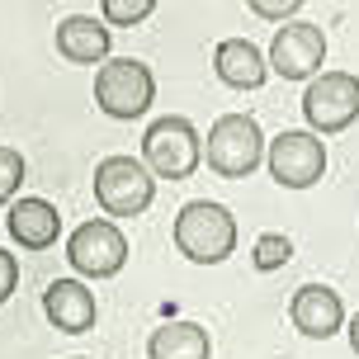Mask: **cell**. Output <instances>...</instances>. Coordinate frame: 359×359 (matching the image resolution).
<instances>
[{
  "mask_svg": "<svg viewBox=\"0 0 359 359\" xmlns=\"http://www.w3.org/2000/svg\"><path fill=\"white\" fill-rule=\"evenodd\" d=\"M175 251L194 265H222L236 251V217L232 208H222L213 198H189L175 213Z\"/></svg>",
  "mask_w": 359,
  "mask_h": 359,
  "instance_id": "cell-1",
  "label": "cell"
},
{
  "mask_svg": "<svg viewBox=\"0 0 359 359\" xmlns=\"http://www.w3.org/2000/svg\"><path fill=\"white\" fill-rule=\"evenodd\" d=\"M142 165L156 180H189L203 165V137L189 118L161 114L142 133Z\"/></svg>",
  "mask_w": 359,
  "mask_h": 359,
  "instance_id": "cell-2",
  "label": "cell"
},
{
  "mask_svg": "<svg viewBox=\"0 0 359 359\" xmlns=\"http://www.w3.org/2000/svg\"><path fill=\"white\" fill-rule=\"evenodd\" d=\"M151 100H156V76L137 57H109L95 72V104H100V114L118 118V123L142 118Z\"/></svg>",
  "mask_w": 359,
  "mask_h": 359,
  "instance_id": "cell-3",
  "label": "cell"
},
{
  "mask_svg": "<svg viewBox=\"0 0 359 359\" xmlns=\"http://www.w3.org/2000/svg\"><path fill=\"white\" fill-rule=\"evenodd\" d=\"M265 133L251 114H222L208 128V142H203V161L208 170H217L222 180H246L255 165L265 161Z\"/></svg>",
  "mask_w": 359,
  "mask_h": 359,
  "instance_id": "cell-4",
  "label": "cell"
},
{
  "mask_svg": "<svg viewBox=\"0 0 359 359\" xmlns=\"http://www.w3.org/2000/svg\"><path fill=\"white\" fill-rule=\"evenodd\" d=\"M156 198V175L142 156H104L95 165V203L104 217H142Z\"/></svg>",
  "mask_w": 359,
  "mask_h": 359,
  "instance_id": "cell-5",
  "label": "cell"
},
{
  "mask_svg": "<svg viewBox=\"0 0 359 359\" xmlns=\"http://www.w3.org/2000/svg\"><path fill=\"white\" fill-rule=\"evenodd\" d=\"M303 118L307 133H345L359 118V76L350 72H322L317 81H307L303 90Z\"/></svg>",
  "mask_w": 359,
  "mask_h": 359,
  "instance_id": "cell-6",
  "label": "cell"
},
{
  "mask_svg": "<svg viewBox=\"0 0 359 359\" xmlns=\"http://www.w3.org/2000/svg\"><path fill=\"white\" fill-rule=\"evenodd\" d=\"M67 260L86 279H114L128 265V236L109 217H90L67 236Z\"/></svg>",
  "mask_w": 359,
  "mask_h": 359,
  "instance_id": "cell-7",
  "label": "cell"
},
{
  "mask_svg": "<svg viewBox=\"0 0 359 359\" xmlns=\"http://www.w3.org/2000/svg\"><path fill=\"white\" fill-rule=\"evenodd\" d=\"M265 165H269V175H274V184H284V189H312L326 175V142L317 133H303V128L279 133L265 147Z\"/></svg>",
  "mask_w": 359,
  "mask_h": 359,
  "instance_id": "cell-8",
  "label": "cell"
},
{
  "mask_svg": "<svg viewBox=\"0 0 359 359\" xmlns=\"http://www.w3.org/2000/svg\"><path fill=\"white\" fill-rule=\"evenodd\" d=\"M326 62V34L322 24H307V19H293L284 24L274 43H269V72L284 76V81H317Z\"/></svg>",
  "mask_w": 359,
  "mask_h": 359,
  "instance_id": "cell-9",
  "label": "cell"
},
{
  "mask_svg": "<svg viewBox=\"0 0 359 359\" xmlns=\"http://www.w3.org/2000/svg\"><path fill=\"white\" fill-rule=\"evenodd\" d=\"M288 317H293V326H298L303 336H312V341H331V336L345 326V303H341L336 288L303 284L298 293H293V303H288Z\"/></svg>",
  "mask_w": 359,
  "mask_h": 359,
  "instance_id": "cell-10",
  "label": "cell"
},
{
  "mask_svg": "<svg viewBox=\"0 0 359 359\" xmlns=\"http://www.w3.org/2000/svg\"><path fill=\"white\" fill-rule=\"evenodd\" d=\"M114 48V29L95 15H67L57 24V57H67L76 67H104Z\"/></svg>",
  "mask_w": 359,
  "mask_h": 359,
  "instance_id": "cell-11",
  "label": "cell"
},
{
  "mask_svg": "<svg viewBox=\"0 0 359 359\" xmlns=\"http://www.w3.org/2000/svg\"><path fill=\"white\" fill-rule=\"evenodd\" d=\"M43 317L57 326V331H67V336H81L95 326L100 317V303H95V293H90L81 279H53L48 293H43Z\"/></svg>",
  "mask_w": 359,
  "mask_h": 359,
  "instance_id": "cell-12",
  "label": "cell"
},
{
  "mask_svg": "<svg viewBox=\"0 0 359 359\" xmlns=\"http://www.w3.org/2000/svg\"><path fill=\"white\" fill-rule=\"evenodd\" d=\"M5 227H10V236H15L24 251H48V246H57V232H62V213H57L48 198H15L10 203V213H5Z\"/></svg>",
  "mask_w": 359,
  "mask_h": 359,
  "instance_id": "cell-13",
  "label": "cell"
},
{
  "mask_svg": "<svg viewBox=\"0 0 359 359\" xmlns=\"http://www.w3.org/2000/svg\"><path fill=\"white\" fill-rule=\"evenodd\" d=\"M213 72L222 86H232V90H260L269 76V57L255 48L251 38H222L213 48Z\"/></svg>",
  "mask_w": 359,
  "mask_h": 359,
  "instance_id": "cell-14",
  "label": "cell"
},
{
  "mask_svg": "<svg viewBox=\"0 0 359 359\" xmlns=\"http://www.w3.org/2000/svg\"><path fill=\"white\" fill-rule=\"evenodd\" d=\"M147 359H213V341L198 322H165L151 331Z\"/></svg>",
  "mask_w": 359,
  "mask_h": 359,
  "instance_id": "cell-15",
  "label": "cell"
},
{
  "mask_svg": "<svg viewBox=\"0 0 359 359\" xmlns=\"http://www.w3.org/2000/svg\"><path fill=\"white\" fill-rule=\"evenodd\" d=\"M288 260H293V241H288L284 232H265V236H255L251 265L260 269V274H274V269H284Z\"/></svg>",
  "mask_w": 359,
  "mask_h": 359,
  "instance_id": "cell-16",
  "label": "cell"
},
{
  "mask_svg": "<svg viewBox=\"0 0 359 359\" xmlns=\"http://www.w3.org/2000/svg\"><path fill=\"white\" fill-rule=\"evenodd\" d=\"M24 175H29V165L19 156V147H0V203H15L19 198Z\"/></svg>",
  "mask_w": 359,
  "mask_h": 359,
  "instance_id": "cell-17",
  "label": "cell"
},
{
  "mask_svg": "<svg viewBox=\"0 0 359 359\" xmlns=\"http://www.w3.org/2000/svg\"><path fill=\"white\" fill-rule=\"evenodd\" d=\"M151 10H156L151 0H104V5H100V15H104L109 29H128V24H142Z\"/></svg>",
  "mask_w": 359,
  "mask_h": 359,
  "instance_id": "cell-18",
  "label": "cell"
},
{
  "mask_svg": "<svg viewBox=\"0 0 359 359\" xmlns=\"http://www.w3.org/2000/svg\"><path fill=\"white\" fill-rule=\"evenodd\" d=\"M303 10V0H251V15H260V19H279V24H293V15Z\"/></svg>",
  "mask_w": 359,
  "mask_h": 359,
  "instance_id": "cell-19",
  "label": "cell"
},
{
  "mask_svg": "<svg viewBox=\"0 0 359 359\" xmlns=\"http://www.w3.org/2000/svg\"><path fill=\"white\" fill-rule=\"evenodd\" d=\"M15 288H19V260L10 251H0V303H10Z\"/></svg>",
  "mask_w": 359,
  "mask_h": 359,
  "instance_id": "cell-20",
  "label": "cell"
},
{
  "mask_svg": "<svg viewBox=\"0 0 359 359\" xmlns=\"http://www.w3.org/2000/svg\"><path fill=\"white\" fill-rule=\"evenodd\" d=\"M350 350H355V355H359V312H355V317H350Z\"/></svg>",
  "mask_w": 359,
  "mask_h": 359,
  "instance_id": "cell-21",
  "label": "cell"
},
{
  "mask_svg": "<svg viewBox=\"0 0 359 359\" xmlns=\"http://www.w3.org/2000/svg\"><path fill=\"white\" fill-rule=\"evenodd\" d=\"M76 359H81V355H76Z\"/></svg>",
  "mask_w": 359,
  "mask_h": 359,
  "instance_id": "cell-22",
  "label": "cell"
}]
</instances>
